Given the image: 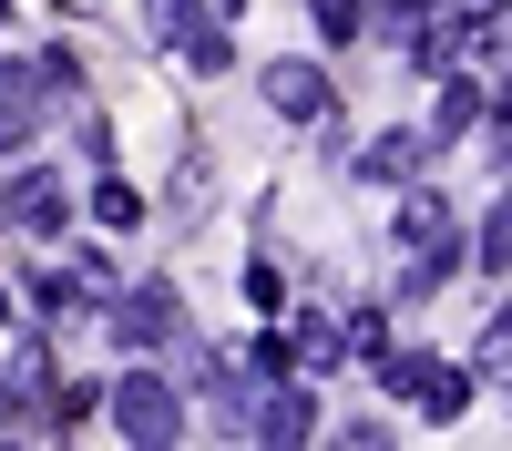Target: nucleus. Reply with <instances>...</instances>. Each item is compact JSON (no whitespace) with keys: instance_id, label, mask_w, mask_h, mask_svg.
Here are the masks:
<instances>
[{"instance_id":"1","label":"nucleus","mask_w":512,"mask_h":451,"mask_svg":"<svg viewBox=\"0 0 512 451\" xmlns=\"http://www.w3.org/2000/svg\"><path fill=\"white\" fill-rule=\"evenodd\" d=\"M113 431L134 441V451H175L185 441V390L164 380V369H113Z\"/></svg>"},{"instance_id":"2","label":"nucleus","mask_w":512,"mask_h":451,"mask_svg":"<svg viewBox=\"0 0 512 451\" xmlns=\"http://www.w3.org/2000/svg\"><path fill=\"white\" fill-rule=\"evenodd\" d=\"M103 328H113V349H164L185 328V298L164 277H134V287H113L103 298Z\"/></svg>"},{"instance_id":"3","label":"nucleus","mask_w":512,"mask_h":451,"mask_svg":"<svg viewBox=\"0 0 512 451\" xmlns=\"http://www.w3.org/2000/svg\"><path fill=\"white\" fill-rule=\"evenodd\" d=\"M379 380H390L400 400H420L431 421H451V410L472 400V369H451L441 349H379Z\"/></svg>"},{"instance_id":"4","label":"nucleus","mask_w":512,"mask_h":451,"mask_svg":"<svg viewBox=\"0 0 512 451\" xmlns=\"http://www.w3.org/2000/svg\"><path fill=\"white\" fill-rule=\"evenodd\" d=\"M62 216H72V195H62L52 164H21V175H0V226H11V236H62Z\"/></svg>"},{"instance_id":"5","label":"nucleus","mask_w":512,"mask_h":451,"mask_svg":"<svg viewBox=\"0 0 512 451\" xmlns=\"http://www.w3.org/2000/svg\"><path fill=\"white\" fill-rule=\"evenodd\" d=\"M256 93H267L277 123H328V113H338V93H328L318 62H267V72H256Z\"/></svg>"},{"instance_id":"6","label":"nucleus","mask_w":512,"mask_h":451,"mask_svg":"<svg viewBox=\"0 0 512 451\" xmlns=\"http://www.w3.org/2000/svg\"><path fill=\"white\" fill-rule=\"evenodd\" d=\"M308 431H318L308 380H267L256 390V451H308Z\"/></svg>"},{"instance_id":"7","label":"nucleus","mask_w":512,"mask_h":451,"mask_svg":"<svg viewBox=\"0 0 512 451\" xmlns=\"http://www.w3.org/2000/svg\"><path fill=\"white\" fill-rule=\"evenodd\" d=\"M420 164H431L420 123H400V134H369V144H359V175H369V185H410Z\"/></svg>"},{"instance_id":"8","label":"nucleus","mask_w":512,"mask_h":451,"mask_svg":"<svg viewBox=\"0 0 512 451\" xmlns=\"http://www.w3.org/2000/svg\"><path fill=\"white\" fill-rule=\"evenodd\" d=\"M390 236H400V257H420V246H451V195L410 185V195H400V216H390Z\"/></svg>"},{"instance_id":"9","label":"nucleus","mask_w":512,"mask_h":451,"mask_svg":"<svg viewBox=\"0 0 512 451\" xmlns=\"http://www.w3.org/2000/svg\"><path fill=\"white\" fill-rule=\"evenodd\" d=\"M482 123V82H461V72H441V103H431V123H420V144H451V134H472Z\"/></svg>"},{"instance_id":"10","label":"nucleus","mask_w":512,"mask_h":451,"mask_svg":"<svg viewBox=\"0 0 512 451\" xmlns=\"http://www.w3.org/2000/svg\"><path fill=\"white\" fill-rule=\"evenodd\" d=\"M287 349H297V380H308V369H349V339H338V318H318V308L297 318Z\"/></svg>"},{"instance_id":"11","label":"nucleus","mask_w":512,"mask_h":451,"mask_svg":"<svg viewBox=\"0 0 512 451\" xmlns=\"http://www.w3.org/2000/svg\"><path fill=\"white\" fill-rule=\"evenodd\" d=\"M359 31H379V41H420V31H431V0H359Z\"/></svg>"},{"instance_id":"12","label":"nucleus","mask_w":512,"mask_h":451,"mask_svg":"<svg viewBox=\"0 0 512 451\" xmlns=\"http://www.w3.org/2000/svg\"><path fill=\"white\" fill-rule=\"evenodd\" d=\"M82 205H93V226H113V236H134V226H144V195L123 185V175H103V185L82 195Z\"/></svg>"},{"instance_id":"13","label":"nucleus","mask_w":512,"mask_h":451,"mask_svg":"<svg viewBox=\"0 0 512 451\" xmlns=\"http://www.w3.org/2000/svg\"><path fill=\"white\" fill-rule=\"evenodd\" d=\"M195 31H216V11H205V0H154V41H164V52H185Z\"/></svg>"},{"instance_id":"14","label":"nucleus","mask_w":512,"mask_h":451,"mask_svg":"<svg viewBox=\"0 0 512 451\" xmlns=\"http://www.w3.org/2000/svg\"><path fill=\"white\" fill-rule=\"evenodd\" d=\"M31 123H41V93L0 82V154H11V144H31Z\"/></svg>"},{"instance_id":"15","label":"nucleus","mask_w":512,"mask_h":451,"mask_svg":"<svg viewBox=\"0 0 512 451\" xmlns=\"http://www.w3.org/2000/svg\"><path fill=\"white\" fill-rule=\"evenodd\" d=\"M308 21H318V41H359V0H308Z\"/></svg>"},{"instance_id":"16","label":"nucleus","mask_w":512,"mask_h":451,"mask_svg":"<svg viewBox=\"0 0 512 451\" xmlns=\"http://www.w3.org/2000/svg\"><path fill=\"white\" fill-rule=\"evenodd\" d=\"M338 451H390V421H338Z\"/></svg>"},{"instance_id":"17","label":"nucleus","mask_w":512,"mask_h":451,"mask_svg":"<svg viewBox=\"0 0 512 451\" xmlns=\"http://www.w3.org/2000/svg\"><path fill=\"white\" fill-rule=\"evenodd\" d=\"M0 318H11V287H0Z\"/></svg>"},{"instance_id":"18","label":"nucleus","mask_w":512,"mask_h":451,"mask_svg":"<svg viewBox=\"0 0 512 451\" xmlns=\"http://www.w3.org/2000/svg\"><path fill=\"white\" fill-rule=\"evenodd\" d=\"M0 21H11V0H0Z\"/></svg>"},{"instance_id":"19","label":"nucleus","mask_w":512,"mask_h":451,"mask_svg":"<svg viewBox=\"0 0 512 451\" xmlns=\"http://www.w3.org/2000/svg\"><path fill=\"white\" fill-rule=\"evenodd\" d=\"M482 11H492V0H482Z\"/></svg>"}]
</instances>
